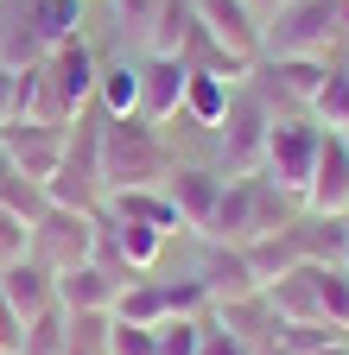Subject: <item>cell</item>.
Wrapping results in <instances>:
<instances>
[{
    "mask_svg": "<svg viewBox=\"0 0 349 355\" xmlns=\"http://www.w3.org/2000/svg\"><path fill=\"white\" fill-rule=\"evenodd\" d=\"M96 51H90V38H64L51 44L38 64L19 70V96H13V121H45V127H70L83 108L96 102Z\"/></svg>",
    "mask_w": 349,
    "mask_h": 355,
    "instance_id": "6da1fadb",
    "label": "cell"
},
{
    "mask_svg": "<svg viewBox=\"0 0 349 355\" xmlns=\"http://www.w3.org/2000/svg\"><path fill=\"white\" fill-rule=\"evenodd\" d=\"M178 171V153L159 127L146 121H102V191H165V178Z\"/></svg>",
    "mask_w": 349,
    "mask_h": 355,
    "instance_id": "7a4b0ae2",
    "label": "cell"
},
{
    "mask_svg": "<svg viewBox=\"0 0 349 355\" xmlns=\"http://www.w3.org/2000/svg\"><path fill=\"white\" fill-rule=\"evenodd\" d=\"M83 32V0H0V64L26 70Z\"/></svg>",
    "mask_w": 349,
    "mask_h": 355,
    "instance_id": "3957f363",
    "label": "cell"
},
{
    "mask_svg": "<svg viewBox=\"0 0 349 355\" xmlns=\"http://www.w3.org/2000/svg\"><path fill=\"white\" fill-rule=\"evenodd\" d=\"M292 203L298 197H286L280 184H267V178H229V191H223V203H216V222H210V235L203 241H223V248H248V241H260V235H280L286 222H292Z\"/></svg>",
    "mask_w": 349,
    "mask_h": 355,
    "instance_id": "277c9868",
    "label": "cell"
},
{
    "mask_svg": "<svg viewBox=\"0 0 349 355\" xmlns=\"http://www.w3.org/2000/svg\"><path fill=\"white\" fill-rule=\"evenodd\" d=\"M343 38V0H280L260 19V58H330Z\"/></svg>",
    "mask_w": 349,
    "mask_h": 355,
    "instance_id": "5b68a950",
    "label": "cell"
},
{
    "mask_svg": "<svg viewBox=\"0 0 349 355\" xmlns=\"http://www.w3.org/2000/svg\"><path fill=\"white\" fill-rule=\"evenodd\" d=\"M102 108L90 102L76 121H70V140H64V159H58V171H51V184H45V197L58 203V209H102Z\"/></svg>",
    "mask_w": 349,
    "mask_h": 355,
    "instance_id": "8992f818",
    "label": "cell"
},
{
    "mask_svg": "<svg viewBox=\"0 0 349 355\" xmlns=\"http://www.w3.org/2000/svg\"><path fill=\"white\" fill-rule=\"evenodd\" d=\"M318 146H324V127H318L312 114H273L267 153H260V178H267V184H280L286 197H305L312 165H318Z\"/></svg>",
    "mask_w": 349,
    "mask_h": 355,
    "instance_id": "52a82bcc",
    "label": "cell"
},
{
    "mask_svg": "<svg viewBox=\"0 0 349 355\" xmlns=\"http://www.w3.org/2000/svg\"><path fill=\"white\" fill-rule=\"evenodd\" d=\"M267 127H273V102L260 89H241L229 96V114H223V178H254L260 171V153H267Z\"/></svg>",
    "mask_w": 349,
    "mask_h": 355,
    "instance_id": "ba28073f",
    "label": "cell"
},
{
    "mask_svg": "<svg viewBox=\"0 0 349 355\" xmlns=\"http://www.w3.org/2000/svg\"><path fill=\"white\" fill-rule=\"evenodd\" d=\"M26 254L45 266V273H70V266L96 260V216L90 209H45L26 235Z\"/></svg>",
    "mask_w": 349,
    "mask_h": 355,
    "instance_id": "9c48e42d",
    "label": "cell"
},
{
    "mask_svg": "<svg viewBox=\"0 0 349 355\" xmlns=\"http://www.w3.org/2000/svg\"><path fill=\"white\" fill-rule=\"evenodd\" d=\"M64 140H70V127H45V121H7L0 127V153L32 184H51V171L64 159Z\"/></svg>",
    "mask_w": 349,
    "mask_h": 355,
    "instance_id": "30bf717a",
    "label": "cell"
},
{
    "mask_svg": "<svg viewBox=\"0 0 349 355\" xmlns=\"http://www.w3.org/2000/svg\"><path fill=\"white\" fill-rule=\"evenodd\" d=\"M191 13L229 58H241L248 70L260 64V13L248 7V0H191Z\"/></svg>",
    "mask_w": 349,
    "mask_h": 355,
    "instance_id": "8fae6325",
    "label": "cell"
},
{
    "mask_svg": "<svg viewBox=\"0 0 349 355\" xmlns=\"http://www.w3.org/2000/svg\"><path fill=\"white\" fill-rule=\"evenodd\" d=\"M140 64V108H134V121H146V127H165V121H178L185 114V64L178 58H134Z\"/></svg>",
    "mask_w": 349,
    "mask_h": 355,
    "instance_id": "7c38bea8",
    "label": "cell"
},
{
    "mask_svg": "<svg viewBox=\"0 0 349 355\" xmlns=\"http://www.w3.org/2000/svg\"><path fill=\"white\" fill-rule=\"evenodd\" d=\"M312 216H349V146L343 133L324 127V146H318V165H312V184L298 197Z\"/></svg>",
    "mask_w": 349,
    "mask_h": 355,
    "instance_id": "4fadbf2b",
    "label": "cell"
},
{
    "mask_svg": "<svg viewBox=\"0 0 349 355\" xmlns=\"http://www.w3.org/2000/svg\"><path fill=\"white\" fill-rule=\"evenodd\" d=\"M223 191H229V178L210 171V165H178V171L165 178V197L178 203V222H185V229H197V235H210Z\"/></svg>",
    "mask_w": 349,
    "mask_h": 355,
    "instance_id": "5bb4252c",
    "label": "cell"
},
{
    "mask_svg": "<svg viewBox=\"0 0 349 355\" xmlns=\"http://www.w3.org/2000/svg\"><path fill=\"white\" fill-rule=\"evenodd\" d=\"M197 286L210 292V304H229V298H254L260 292L254 266H248V248H223V241H203Z\"/></svg>",
    "mask_w": 349,
    "mask_h": 355,
    "instance_id": "9a60e30c",
    "label": "cell"
},
{
    "mask_svg": "<svg viewBox=\"0 0 349 355\" xmlns=\"http://www.w3.org/2000/svg\"><path fill=\"white\" fill-rule=\"evenodd\" d=\"M127 279L134 273H114V266H102V260H83V266H70V273H58V304L70 311V318H83V311H114Z\"/></svg>",
    "mask_w": 349,
    "mask_h": 355,
    "instance_id": "2e32d148",
    "label": "cell"
},
{
    "mask_svg": "<svg viewBox=\"0 0 349 355\" xmlns=\"http://www.w3.org/2000/svg\"><path fill=\"white\" fill-rule=\"evenodd\" d=\"M0 298H7V304L19 311V324H26V318H38V311L58 304V273H45V266L26 254V260H13V266H0Z\"/></svg>",
    "mask_w": 349,
    "mask_h": 355,
    "instance_id": "e0dca14e",
    "label": "cell"
},
{
    "mask_svg": "<svg viewBox=\"0 0 349 355\" xmlns=\"http://www.w3.org/2000/svg\"><path fill=\"white\" fill-rule=\"evenodd\" d=\"M324 70L330 58H260L254 76H267V89H280V102H298V108H312V96L324 89Z\"/></svg>",
    "mask_w": 349,
    "mask_h": 355,
    "instance_id": "ac0fdd59",
    "label": "cell"
},
{
    "mask_svg": "<svg viewBox=\"0 0 349 355\" xmlns=\"http://www.w3.org/2000/svg\"><path fill=\"white\" fill-rule=\"evenodd\" d=\"M102 216H114V222H146V229H159V235H178L185 222H178V203H171L165 191H114V197H102Z\"/></svg>",
    "mask_w": 349,
    "mask_h": 355,
    "instance_id": "d6986e66",
    "label": "cell"
},
{
    "mask_svg": "<svg viewBox=\"0 0 349 355\" xmlns=\"http://www.w3.org/2000/svg\"><path fill=\"white\" fill-rule=\"evenodd\" d=\"M229 96H235V83H229V76L191 70V76H185V121H197V127H223Z\"/></svg>",
    "mask_w": 349,
    "mask_h": 355,
    "instance_id": "ffe728a7",
    "label": "cell"
},
{
    "mask_svg": "<svg viewBox=\"0 0 349 355\" xmlns=\"http://www.w3.org/2000/svg\"><path fill=\"white\" fill-rule=\"evenodd\" d=\"M96 108L108 114V121H127L140 108V64H102V76H96Z\"/></svg>",
    "mask_w": 349,
    "mask_h": 355,
    "instance_id": "44dd1931",
    "label": "cell"
},
{
    "mask_svg": "<svg viewBox=\"0 0 349 355\" xmlns=\"http://www.w3.org/2000/svg\"><path fill=\"white\" fill-rule=\"evenodd\" d=\"M108 318H121V324H165L171 318V311H165V286L159 279H146V273H134V279H127L121 286V298H114V311H108Z\"/></svg>",
    "mask_w": 349,
    "mask_h": 355,
    "instance_id": "7402d4cb",
    "label": "cell"
},
{
    "mask_svg": "<svg viewBox=\"0 0 349 355\" xmlns=\"http://www.w3.org/2000/svg\"><path fill=\"white\" fill-rule=\"evenodd\" d=\"M312 121L318 127H349V51L343 58H330V70H324V89L312 96Z\"/></svg>",
    "mask_w": 349,
    "mask_h": 355,
    "instance_id": "603a6c76",
    "label": "cell"
},
{
    "mask_svg": "<svg viewBox=\"0 0 349 355\" xmlns=\"http://www.w3.org/2000/svg\"><path fill=\"white\" fill-rule=\"evenodd\" d=\"M19 355H70V311L51 304V311H38V318H26Z\"/></svg>",
    "mask_w": 349,
    "mask_h": 355,
    "instance_id": "cb8c5ba5",
    "label": "cell"
},
{
    "mask_svg": "<svg viewBox=\"0 0 349 355\" xmlns=\"http://www.w3.org/2000/svg\"><path fill=\"white\" fill-rule=\"evenodd\" d=\"M318 318L330 330H349V266L318 260Z\"/></svg>",
    "mask_w": 349,
    "mask_h": 355,
    "instance_id": "d4e9b609",
    "label": "cell"
},
{
    "mask_svg": "<svg viewBox=\"0 0 349 355\" xmlns=\"http://www.w3.org/2000/svg\"><path fill=\"white\" fill-rule=\"evenodd\" d=\"M0 203H7L13 216H26V222H38V216H45L51 209V197H45V184H32V178H7V184H0Z\"/></svg>",
    "mask_w": 349,
    "mask_h": 355,
    "instance_id": "484cf974",
    "label": "cell"
},
{
    "mask_svg": "<svg viewBox=\"0 0 349 355\" xmlns=\"http://www.w3.org/2000/svg\"><path fill=\"white\" fill-rule=\"evenodd\" d=\"M153 330H159V355H197L203 343V318H165Z\"/></svg>",
    "mask_w": 349,
    "mask_h": 355,
    "instance_id": "4316f807",
    "label": "cell"
},
{
    "mask_svg": "<svg viewBox=\"0 0 349 355\" xmlns=\"http://www.w3.org/2000/svg\"><path fill=\"white\" fill-rule=\"evenodd\" d=\"M108 355H159V330L108 318Z\"/></svg>",
    "mask_w": 349,
    "mask_h": 355,
    "instance_id": "83f0119b",
    "label": "cell"
},
{
    "mask_svg": "<svg viewBox=\"0 0 349 355\" xmlns=\"http://www.w3.org/2000/svg\"><path fill=\"white\" fill-rule=\"evenodd\" d=\"M159 7H165V0H114V19H121V32H134L146 44L153 26H159Z\"/></svg>",
    "mask_w": 349,
    "mask_h": 355,
    "instance_id": "f1b7e54d",
    "label": "cell"
},
{
    "mask_svg": "<svg viewBox=\"0 0 349 355\" xmlns=\"http://www.w3.org/2000/svg\"><path fill=\"white\" fill-rule=\"evenodd\" d=\"M26 235H32V222H26V216H13L7 203H0V266L26 260Z\"/></svg>",
    "mask_w": 349,
    "mask_h": 355,
    "instance_id": "f546056e",
    "label": "cell"
},
{
    "mask_svg": "<svg viewBox=\"0 0 349 355\" xmlns=\"http://www.w3.org/2000/svg\"><path fill=\"white\" fill-rule=\"evenodd\" d=\"M197 355H254L235 330H223V324H203V343H197Z\"/></svg>",
    "mask_w": 349,
    "mask_h": 355,
    "instance_id": "4dcf8cb0",
    "label": "cell"
},
{
    "mask_svg": "<svg viewBox=\"0 0 349 355\" xmlns=\"http://www.w3.org/2000/svg\"><path fill=\"white\" fill-rule=\"evenodd\" d=\"M19 343H26V324H19V311L0 298V355H19Z\"/></svg>",
    "mask_w": 349,
    "mask_h": 355,
    "instance_id": "1f68e13d",
    "label": "cell"
},
{
    "mask_svg": "<svg viewBox=\"0 0 349 355\" xmlns=\"http://www.w3.org/2000/svg\"><path fill=\"white\" fill-rule=\"evenodd\" d=\"M13 96H19V70H7V64H0V127L13 121Z\"/></svg>",
    "mask_w": 349,
    "mask_h": 355,
    "instance_id": "d6a6232c",
    "label": "cell"
},
{
    "mask_svg": "<svg viewBox=\"0 0 349 355\" xmlns=\"http://www.w3.org/2000/svg\"><path fill=\"white\" fill-rule=\"evenodd\" d=\"M312 355H349V336H330L324 349H312Z\"/></svg>",
    "mask_w": 349,
    "mask_h": 355,
    "instance_id": "836d02e7",
    "label": "cell"
},
{
    "mask_svg": "<svg viewBox=\"0 0 349 355\" xmlns=\"http://www.w3.org/2000/svg\"><path fill=\"white\" fill-rule=\"evenodd\" d=\"M7 178H13V165H7V153H0V184H7Z\"/></svg>",
    "mask_w": 349,
    "mask_h": 355,
    "instance_id": "e575fe53",
    "label": "cell"
},
{
    "mask_svg": "<svg viewBox=\"0 0 349 355\" xmlns=\"http://www.w3.org/2000/svg\"><path fill=\"white\" fill-rule=\"evenodd\" d=\"M343 38H349V0H343Z\"/></svg>",
    "mask_w": 349,
    "mask_h": 355,
    "instance_id": "d590c367",
    "label": "cell"
},
{
    "mask_svg": "<svg viewBox=\"0 0 349 355\" xmlns=\"http://www.w3.org/2000/svg\"><path fill=\"white\" fill-rule=\"evenodd\" d=\"M343 146H349V127H343Z\"/></svg>",
    "mask_w": 349,
    "mask_h": 355,
    "instance_id": "8d00e7d4",
    "label": "cell"
},
{
    "mask_svg": "<svg viewBox=\"0 0 349 355\" xmlns=\"http://www.w3.org/2000/svg\"><path fill=\"white\" fill-rule=\"evenodd\" d=\"M260 355H280V349H260Z\"/></svg>",
    "mask_w": 349,
    "mask_h": 355,
    "instance_id": "74e56055",
    "label": "cell"
}]
</instances>
